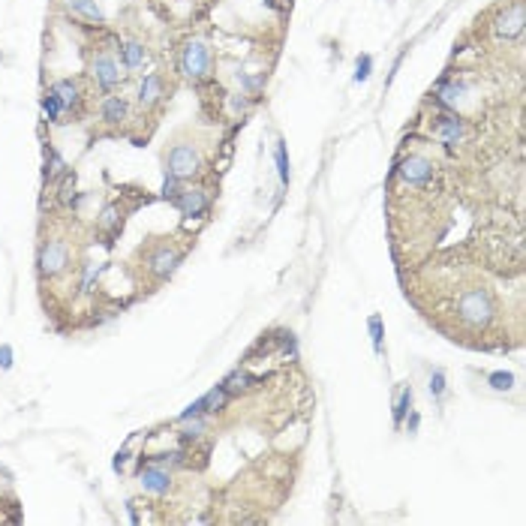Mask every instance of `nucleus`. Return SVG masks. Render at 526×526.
Masks as SVG:
<instances>
[{"instance_id":"393cba45","label":"nucleus","mask_w":526,"mask_h":526,"mask_svg":"<svg viewBox=\"0 0 526 526\" xmlns=\"http://www.w3.org/2000/svg\"><path fill=\"white\" fill-rule=\"evenodd\" d=\"M370 337H373V352H382V337H385V331H382V319L379 316H370Z\"/></svg>"},{"instance_id":"b1692460","label":"nucleus","mask_w":526,"mask_h":526,"mask_svg":"<svg viewBox=\"0 0 526 526\" xmlns=\"http://www.w3.org/2000/svg\"><path fill=\"white\" fill-rule=\"evenodd\" d=\"M100 274H102V268L100 265H88V268H84V277H82V295H88L91 289H93V283H97L100 280Z\"/></svg>"},{"instance_id":"f3484780","label":"nucleus","mask_w":526,"mask_h":526,"mask_svg":"<svg viewBox=\"0 0 526 526\" xmlns=\"http://www.w3.org/2000/svg\"><path fill=\"white\" fill-rule=\"evenodd\" d=\"M75 189V171H63V180L61 187H57V199H61V205L66 208H79L82 205V196H72Z\"/></svg>"},{"instance_id":"4be33fe9","label":"nucleus","mask_w":526,"mask_h":526,"mask_svg":"<svg viewBox=\"0 0 526 526\" xmlns=\"http://www.w3.org/2000/svg\"><path fill=\"white\" fill-rule=\"evenodd\" d=\"M409 409H412V388H403V391H400L397 406H394V424H400V421L406 418Z\"/></svg>"},{"instance_id":"4468645a","label":"nucleus","mask_w":526,"mask_h":526,"mask_svg":"<svg viewBox=\"0 0 526 526\" xmlns=\"http://www.w3.org/2000/svg\"><path fill=\"white\" fill-rule=\"evenodd\" d=\"M259 376H250L247 370H235V373H229V376L219 382L226 391H229V397H235V394H244V391H250V388H256L259 385Z\"/></svg>"},{"instance_id":"72a5a7b5","label":"nucleus","mask_w":526,"mask_h":526,"mask_svg":"<svg viewBox=\"0 0 526 526\" xmlns=\"http://www.w3.org/2000/svg\"><path fill=\"white\" fill-rule=\"evenodd\" d=\"M63 3H72V0H63Z\"/></svg>"},{"instance_id":"f8f14e48","label":"nucleus","mask_w":526,"mask_h":526,"mask_svg":"<svg viewBox=\"0 0 526 526\" xmlns=\"http://www.w3.org/2000/svg\"><path fill=\"white\" fill-rule=\"evenodd\" d=\"M180 262V253L171 250V247H160V250L148 259V271L157 277V280H166V277H171V271L178 268Z\"/></svg>"},{"instance_id":"39448f33","label":"nucleus","mask_w":526,"mask_h":526,"mask_svg":"<svg viewBox=\"0 0 526 526\" xmlns=\"http://www.w3.org/2000/svg\"><path fill=\"white\" fill-rule=\"evenodd\" d=\"M397 175L409 187H427L430 180H433V175H436V166L427 157H421V154H409V157L400 160Z\"/></svg>"},{"instance_id":"1a4fd4ad","label":"nucleus","mask_w":526,"mask_h":526,"mask_svg":"<svg viewBox=\"0 0 526 526\" xmlns=\"http://www.w3.org/2000/svg\"><path fill=\"white\" fill-rule=\"evenodd\" d=\"M162 97H166V91H162V75L160 72H150V75H145V79L139 82L136 100H139L141 109H154V105L162 102Z\"/></svg>"},{"instance_id":"5701e85b","label":"nucleus","mask_w":526,"mask_h":526,"mask_svg":"<svg viewBox=\"0 0 526 526\" xmlns=\"http://www.w3.org/2000/svg\"><path fill=\"white\" fill-rule=\"evenodd\" d=\"M274 157H277V171H280V180H283V184H289V157H286V145H283V141H277Z\"/></svg>"},{"instance_id":"a211bd4d","label":"nucleus","mask_w":526,"mask_h":526,"mask_svg":"<svg viewBox=\"0 0 526 526\" xmlns=\"http://www.w3.org/2000/svg\"><path fill=\"white\" fill-rule=\"evenodd\" d=\"M66 6H70L75 15H82V18H88V22L102 24V9H100L97 0H72V3H66Z\"/></svg>"},{"instance_id":"dca6fc26","label":"nucleus","mask_w":526,"mask_h":526,"mask_svg":"<svg viewBox=\"0 0 526 526\" xmlns=\"http://www.w3.org/2000/svg\"><path fill=\"white\" fill-rule=\"evenodd\" d=\"M57 100H61L63 109H72V105H79L82 100V93H79V84H75L72 79H61V82H54L52 88H49Z\"/></svg>"},{"instance_id":"9b49d317","label":"nucleus","mask_w":526,"mask_h":526,"mask_svg":"<svg viewBox=\"0 0 526 526\" xmlns=\"http://www.w3.org/2000/svg\"><path fill=\"white\" fill-rule=\"evenodd\" d=\"M175 205H178V210L187 219H193V217H205L210 202H208V196L202 193V189H180V196L175 199Z\"/></svg>"},{"instance_id":"cd10ccee","label":"nucleus","mask_w":526,"mask_h":526,"mask_svg":"<svg viewBox=\"0 0 526 526\" xmlns=\"http://www.w3.org/2000/svg\"><path fill=\"white\" fill-rule=\"evenodd\" d=\"M49 162H52V166L45 169V175H49V178H57V175H63L66 162H63V157L57 154V150H52V148H49Z\"/></svg>"},{"instance_id":"c85d7f7f","label":"nucleus","mask_w":526,"mask_h":526,"mask_svg":"<svg viewBox=\"0 0 526 526\" xmlns=\"http://www.w3.org/2000/svg\"><path fill=\"white\" fill-rule=\"evenodd\" d=\"M162 196H166V199H171V202H175V199L180 196V178L169 175V178H166V184H162Z\"/></svg>"},{"instance_id":"aec40b11","label":"nucleus","mask_w":526,"mask_h":526,"mask_svg":"<svg viewBox=\"0 0 526 526\" xmlns=\"http://www.w3.org/2000/svg\"><path fill=\"white\" fill-rule=\"evenodd\" d=\"M42 111H45V118H49L52 123H63L61 118H63V105H61V100H57L54 97V93L49 91V93H45V97H42Z\"/></svg>"},{"instance_id":"7c9ffc66","label":"nucleus","mask_w":526,"mask_h":526,"mask_svg":"<svg viewBox=\"0 0 526 526\" xmlns=\"http://www.w3.org/2000/svg\"><path fill=\"white\" fill-rule=\"evenodd\" d=\"M13 367V346H0V370Z\"/></svg>"},{"instance_id":"f257e3e1","label":"nucleus","mask_w":526,"mask_h":526,"mask_svg":"<svg viewBox=\"0 0 526 526\" xmlns=\"http://www.w3.org/2000/svg\"><path fill=\"white\" fill-rule=\"evenodd\" d=\"M496 313V304H493V295L487 289H466L461 298H457V316L466 328H487Z\"/></svg>"},{"instance_id":"2f4dec72","label":"nucleus","mask_w":526,"mask_h":526,"mask_svg":"<svg viewBox=\"0 0 526 526\" xmlns=\"http://www.w3.org/2000/svg\"><path fill=\"white\" fill-rule=\"evenodd\" d=\"M127 461H130V451H118L114 454V461H111V466H114V472H121L123 466H127Z\"/></svg>"},{"instance_id":"6ab92c4d","label":"nucleus","mask_w":526,"mask_h":526,"mask_svg":"<svg viewBox=\"0 0 526 526\" xmlns=\"http://www.w3.org/2000/svg\"><path fill=\"white\" fill-rule=\"evenodd\" d=\"M202 403H205V415H208V412H219V409H226V403H229V391H226L223 385L210 388L208 394L202 397Z\"/></svg>"},{"instance_id":"423d86ee","label":"nucleus","mask_w":526,"mask_h":526,"mask_svg":"<svg viewBox=\"0 0 526 526\" xmlns=\"http://www.w3.org/2000/svg\"><path fill=\"white\" fill-rule=\"evenodd\" d=\"M70 265V247L63 241H45L40 250V271L45 277H57Z\"/></svg>"},{"instance_id":"473e14b6","label":"nucleus","mask_w":526,"mask_h":526,"mask_svg":"<svg viewBox=\"0 0 526 526\" xmlns=\"http://www.w3.org/2000/svg\"><path fill=\"white\" fill-rule=\"evenodd\" d=\"M418 421H421L418 415H412V418H409V433H415V430H418Z\"/></svg>"},{"instance_id":"412c9836","label":"nucleus","mask_w":526,"mask_h":526,"mask_svg":"<svg viewBox=\"0 0 526 526\" xmlns=\"http://www.w3.org/2000/svg\"><path fill=\"white\" fill-rule=\"evenodd\" d=\"M97 223H100V229H105V232H114V229L121 226V210H118V205H105Z\"/></svg>"},{"instance_id":"0eeeda50","label":"nucleus","mask_w":526,"mask_h":526,"mask_svg":"<svg viewBox=\"0 0 526 526\" xmlns=\"http://www.w3.org/2000/svg\"><path fill=\"white\" fill-rule=\"evenodd\" d=\"M520 33H523V0H514L511 6H505V13L496 22V36L509 42V40H518Z\"/></svg>"},{"instance_id":"bb28decb","label":"nucleus","mask_w":526,"mask_h":526,"mask_svg":"<svg viewBox=\"0 0 526 526\" xmlns=\"http://www.w3.org/2000/svg\"><path fill=\"white\" fill-rule=\"evenodd\" d=\"M430 394H433L436 400H442V394H445V373L442 370L430 373Z\"/></svg>"},{"instance_id":"f03ea898","label":"nucleus","mask_w":526,"mask_h":526,"mask_svg":"<svg viewBox=\"0 0 526 526\" xmlns=\"http://www.w3.org/2000/svg\"><path fill=\"white\" fill-rule=\"evenodd\" d=\"M180 72L189 82H202L210 72V52L202 40H193L184 45V52H180Z\"/></svg>"},{"instance_id":"20e7f679","label":"nucleus","mask_w":526,"mask_h":526,"mask_svg":"<svg viewBox=\"0 0 526 526\" xmlns=\"http://www.w3.org/2000/svg\"><path fill=\"white\" fill-rule=\"evenodd\" d=\"M199 166H202V157H199V148L189 145V141H180V145L169 150V175L187 180L196 175Z\"/></svg>"},{"instance_id":"c756f323","label":"nucleus","mask_w":526,"mask_h":526,"mask_svg":"<svg viewBox=\"0 0 526 526\" xmlns=\"http://www.w3.org/2000/svg\"><path fill=\"white\" fill-rule=\"evenodd\" d=\"M370 70H373V57H370V54L358 57V72H355V82H367V79H370Z\"/></svg>"},{"instance_id":"a878e982","label":"nucleus","mask_w":526,"mask_h":526,"mask_svg":"<svg viewBox=\"0 0 526 526\" xmlns=\"http://www.w3.org/2000/svg\"><path fill=\"white\" fill-rule=\"evenodd\" d=\"M487 382H490V385L496 388V391H509L511 385H514V376L511 373H490V376H487Z\"/></svg>"},{"instance_id":"7ed1b4c3","label":"nucleus","mask_w":526,"mask_h":526,"mask_svg":"<svg viewBox=\"0 0 526 526\" xmlns=\"http://www.w3.org/2000/svg\"><path fill=\"white\" fill-rule=\"evenodd\" d=\"M88 72H91L93 84H97V88H100L102 93H111V91L121 84V79H123V72H121L118 61H114L111 54H105V52H100V54H93V57H91Z\"/></svg>"},{"instance_id":"9d476101","label":"nucleus","mask_w":526,"mask_h":526,"mask_svg":"<svg viewBox=\"0 0 526 526\" xmlns=\"http://www.w3.org/2000/svg\"><path fill=\"white\" fill-rule=\"evenodd\" d=\"M436 121V136L442 139V145L448 148H454V145H461L463 136H466V127H463V121L461 118H454V114H439Z\"/></svg>"},{"instance_id":"6e6552de","label":"nucleus","mask_w":526,"mask_h":526,"mask_svg":"<svg viewBox=\"0 0 526 526\" xmlns=\"http://www.w3.org/2000/svg\"><path fill=\"white\" fill-rule=\"evenodd\" d=\"M139 484H141V490L162 496V493H169V487H171V475H169V470H162L160 463H150V466H141Z\"/></svg>"},{"instance_id":"ddd939ff","label":"nucleus","mask_w":526,"mask_h":526,"mask_svg":"<svg viewBox=\"0 0 526 526\" xmlns=\"http://www.w3.org/2000/svg\"><path fill=\"white\" fill-rule=\"evenodd\" d=\"M100 114H102V121L105 123H111V127H118V123L127 121V114H130V102L118 97V93H109V97L102 100L100 105Z\"/></svg>"},{"instance_id":"2eb2a0df","label":"nucleus","mask_w":526,"mask_h":526,"mask_svg":"<svg viewBox=\"0 0 526 526\" xmlns=\"http://www.w3.org/2000/svg\"><path fill=\"white\" fill-rule=\"evenodd\" d=\"M121 63H123V70H141V66L148 63V49L136 40L123 42L121 45Z\"/></svg>"}]
</instances>
